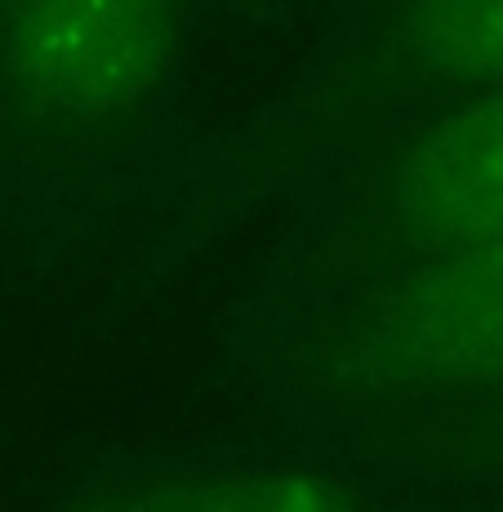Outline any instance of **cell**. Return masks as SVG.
<instances>
[{"label":"cell","instance_id":"1","mask_svg":"<svg viewBox=\"0 0 503 512\" xmlns=\"http://www.w3.org/2000/svg\"><path fill=\"white\" fill-rule=\"evenodd\" d=\"M174 41V0H14L5 76L41 116L103 121L156 81Z\"/></svg>","mask_w":503,"mask_h":512},{"label":"cell","instance_id":"2","mask_svg":"<svg viewBox=\"0 0 503 512\" xmlns=\"http://www.w3.org/2000/svg\"><path fill=\"white\" fill-rule=\"evenodd\" d=\"M397 348L441 383H503V236L446 245L397 299Z\"/></svg>","mask_w":503,"mask_h":512},{"label":"cell","instance_id":"4","mask_svg":"<svg viewBox=\"0 0 503 512\" xmlns=\"http://www.w3.org/2000/svg\"><path fill=\"white\" fill-rule=\"evenodd\" d=\"M392 36L437 81L503 85V0H397Z\"/></svg>","mask_w":503,"mask_h":512},{"label":"cell","instance_id":"3","mask_svg":"<svg viewBox=\"0 0 503 512\" xmlns=\"http://www.w3.org/2000/svg\"><path fill=\"white\" fill-rule=\"evenodd\" d=\"M406 223L432 245L503 236V94L441 116L397 179Z\"/></svg>","mask_w":503,"mask_h":512}]
</instances>
